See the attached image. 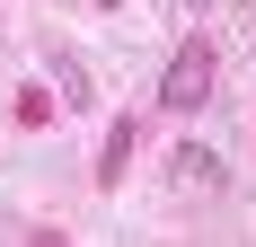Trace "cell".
<instances>
[{
  "label": "cell",
  "mask_w": 256,
  "mask_h": 247,
  "mask_svg": "<svg viewBox=\"0 0 256 247\" xmlns=\"http://www.w3.org/2000/svg\"><path fill=\"white\" fill-rule=\"evenodd\" d=\"M132 142H142V115H115V132H106V159H98V186H106V194L124 186V168H132Z\"/></svg>",
  "instance_id": "7a4b0ae2"
},
{
  "label": "cell",
  "mask_w": 256,
  "mask_h": 247,
  "mask_svg": "<svg viewBox=\"0 0 256 247\" xmlns=\"http://www.w3.org/2000/svg\"><path fill=\"white\" fill-rule=\"evenodd\" d=\"M204 98H212V44H177V62L159 80V106H168V115H194Z\"/></svg>",
  "instance_id": "6da1fadb"
},
{
  "label": "cell",
  "mask_w": 256,
  "mask_h": 247,
  "mask_svg": "<svg viewBox=\"0 0 256 247\" xmlns=\"http://www.w3.org/2000/svg\"><path fill=\"white\" fill-rule=\"evenodd\" d=\"M168 176H177V186H221V159H212L204 142H186L177 159H168Z\"/></svg>",
  "instance_id": "3957f363"
}]
</instances>
